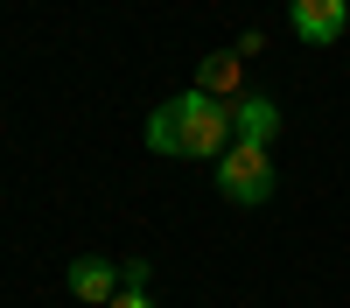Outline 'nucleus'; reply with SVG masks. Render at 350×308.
I'll return each mask as SVG.
<instances>
[{"label": "nucleus", "instance_id": "obj_1", "mask_svg": "<svg viewBox=\"0 0 350 308\" xmlns=\"http://www.w3.org/2000/svg\"><path fill=\"white\" fill-rule=\"evenodd\" d=\"M168 112H175V140H183L189 161H224L231 154V105L224 98L189 84L183 98H168Z\"/></svg>", "mask_w": 350, "mask_h": 308}, {"label": "nucleus", "instance_id": "obj_2", "mask_svg": "<svg viewBox=\"0 0 350 308\" xmlns=\"http://www.w3.org/2000/svg\"><path fill=\"white\" fill-rule=\"evenodd\" d=\"M217 189L231 196V204H267V196H273V161H267V148H239V140H231V154L217 161Z\"/></svg>", "mask_w": 350, "mask_h": 308}, {"label": "nucleus", "instance_id": "obj_3", "mask_svg": "<svg viewBox=\"0 0 350 308\" xmlns=\"http://www.w3.org/2000/svg\"><path fill=\"white\" fill-rule=\"evenodd\" d=\"M287 21H295V36L301 42H336L343 36V21H350V0H295V8H287Z\"/></svg>", "mask_w": 350, "mask_h": 308}, {"label": "nucleus", "instance_id": "obj_4", "mask_svg": "<svg viewBox=\"0 0 350 308\" xmlns=\"http://www.w3.org/2000/svg\"><path fill=\"white\" fill-rule=\"evenodd\" d=\"M280 133V105L273 98H231V140H239V148H267V140Z\"/></svg>", "mask_w": 350, "mask_h": 308}, {"label": "nucleus", "instance_id": "obj_5", "mask_svg": "<svg viewBox=\"0 0 350 308\" xmlns=\"http://www.w3.org/2000/svg\"><path fill=\"white\" fill-rule=\"evenodd\" d=\"M70 294L92 301V308H112V294H120V266H112V260H92V252L70 260Z\"/></svg>", "mask_w": 350, "mask_h": 308}, {"label": "nucleus", "instance_id": "obj_6", "mask_svg": "<svg viewBox=\"0 0 350 308\" xmlns=\"http://www.w3.org/2000/svg\"><path fill=\"white\" fill-rule=\"evenodd\" d=\"M239 64H245L239 49H217V56H203V70H196V92H211V98H239Z\"/></svg>", "mask_w": 350, "mask_h": 308}, {"label": "nucleus", "instance_id": "obj_7", "mask_svg": "<svg viewBox=\"0 0 350 308\" xmlns=\"http://www.w3.org/2000/svg\"><path fill=\"white\" fill-rule=\"evenodd\" d=\"M148 148H154V154H183V140H175V112H168V105L148 120Z\"/></svg>", "mask_w": 350, "mask_h": 308}, {"label": "nucleus", "instance_id": "obj_8", "mask_svg": "<svg viewBox=\"0 0 350 308\" xmlns=\"http://www.w3.org/2000/svg\"><path fill=\"white\" fill-rule=\"evenodd\" d=\"M120 288H148V260H126L120 266Z\"/></svg>", "mask_w": 350, "mask_h": 308}, {"label": "nucleus", "instance_id": "obj_9", "mask_svg": "<svg viewBox=\"0 0 350 308\" xmlns=\"http://www.w3.org/2000/svg\"><path fill=\"white\" fill-rule=\"evenodd\" d=\"M112 308H154V301H148V288H120V294H112Z\"/></svg>", "mask_w": 350, "mask_h": 308}]
</instances>
